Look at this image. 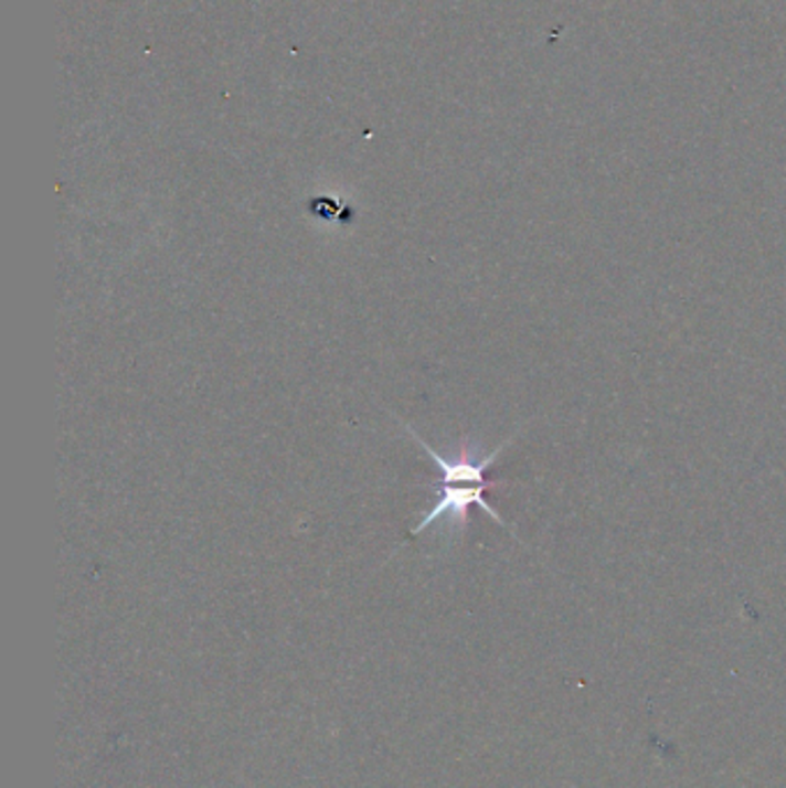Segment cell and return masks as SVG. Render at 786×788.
Here are the masks:
<instances>
[{
	"instance_id": "obj_1",
	"label": "cell",
	"mask_w": 786,
	"mask_h": 788,
	"mask_svg": "<svg viewBox=\"0 0 786 788\" xmlns=\"http://www.w3.org/2000/svg\"><path fill=\"white\" fill-rule=\"evenodd\" d=\"M487 489H491V487H482V484H434L436 501H434L432 510L421 519V523H417L415 529L411 531V537L421 535L423 531L432 529L434 521H438L443 517H448L455 529L464 531L466 523H468L470 508H480L496 523L503 525V529H508L506 519L487 503V498H485Z\"/></svg>"
}]
</instances>
